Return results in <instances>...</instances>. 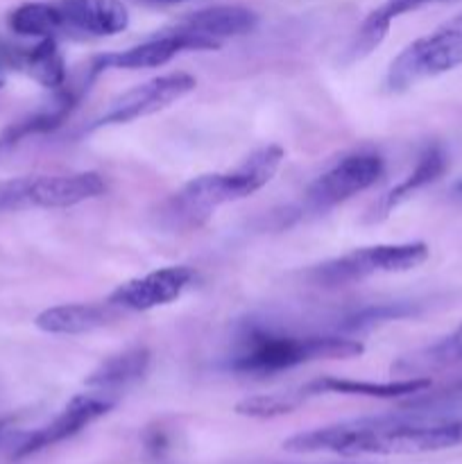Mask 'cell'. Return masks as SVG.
Returning <instances> with one entry per match:
<instances>
[{"label": "cell", "instance_id": "6", "mask_svg": "<svg viewBox=\"0 0 462 464\" xmlns=\"http://www.w3.org/2000/svg\"><path fill=\"white\" fill-rule=\"evenodd\" d=\"M385 163L374 152H353L322 172L303 193V204L311 211H326L347 202L353 195L371 188L383 177Z\"/></svg>", "mask_w": 462, "mask_h": 464}, {"label": "cell", "instance_id": "23", "mask_svg": "<svg viewBox=\"0 0 462 464\" xmlns=\"http://www.w3.org/2000/svg\"><path fill=\"white\" fill-rule=\"evenodd\" d=\"M306 397L302 390H288V392H272V394H256L236 403V412L252 420H274V417L290 415L303 406Z\"/></svg>", "mask_w": 462, "mask_h": 464}, {"label": "cell", "instance_id": "12", "mask_svg": "<svg viewBox=\"0 0 462 464\" xmlns=\"http://www.w3.org/2000/svg\"><path fill=\"white\" fill-rule=\"evenodd\" d=\"M186 50H197L195 41L188 36L177 34L172 30H161L152 39L134 45V48L120 50V53L100 54L91 63V77H95L102 71H140V68H157L170 62L179 53Z\"/></svg>", "mask_w": 462, "mask_h": 464}, {"label": "cell", "instance_id": "28", "mask_svg": "<svg viewBox=\"0 0 462 464\" xmlns=\"http://www.w3.org/2000/svg\"><path fill=\"white\" fill-rule=\"evenodd\" d=\"M5 424H7V421H0V430H3V429H5Z\"/></svg>", "mask_w": 462, "mask_h": 464}, {"label": "cell", "instance_id": "3", "mask_svg": "<svg viewBox=\"0 0 462 464\" xmlns=\"http://www.w3.org/2000/svg\"><path fill=\"white\" fill-rule=\"evenodd\" d=\"M365 352L361 340L342 335H288L245 324L226 358V370L243 376H274L313 361H347Z\"/></svg>", "mask_w": 462, "mask_h": 464}, {"label": "cell", "instance_id": "1", "mask_svg": "<svg viewBox=\"0 0 462 464\" xmlns=\"http://www.w3.org/2000/svg\"><path fill=\"white\" fill-rule=\"evenodd\" d=\"M462 447V417H424L399 411L297 433L284 442L290 453L412 456Z\"/></svg>", "mask_w": 462, "mask_h": 464}, {"label": "cell", "instance_id": "7", "mask_svg": "<svg viewBox=\"0 0 462 464\" xmlns=\"http://www.w3.org/2000/svg\"><path fill=\"white\" fill-rule=\"evenodd\" d=\"M195 86H197V80L188 72H170V75L152 77V80L125 91L120 98L113 100L107 111L89 127V131L111 125H125V122L163 111L170 104H175L177 100L188 95L190 91H195Z\"/></svg>", "mask_w": 462, "mask_h": 464}, {"label": "cell", "instance_id": "15", "mask_svg": "<svg viewBox=\"0 0 462 464\" xmlns=\"http://www.w3.org/2000/svg\"><path fill=\"white\" fill-rule=\"evenodd\" d=\"M430 388V379L426 376H408L403 381H390V383H374V381H353L338 379V376H324L311 383L302 385V394L306 399L317 394H349V397H370V399H401L412 394L426 392Z\"/></svg>", "mask_w": 462, "mask_h": 464}, {"label": "cell", "instance_id": "25", "mask_svg": "<svg viewBox=\"0 0 462 464\" xmlns=\"http://www.w3.org/2000/svg\"><path fill=\"white\" fill-rule=\"evenodd\" d=\"M149 3H159V5H172V3H181V0H149Z\"/></svg>", "mask_w": 462, "mask_h": 464}, {"label": "cell", "instance_id": "26", "mask_svg": "<svg viewBox=\"0 0 462 464\" xmlns=\"http://www.w3.org/2000/svg\"><path fill=\"white\" fill-rule=\"evenodd\" d=\"M5 84V77H3V62H0V86Z\"/></svg>", "mask_w": 462, "mask_h": 464}, {"label": "cell", "instance_id": "24", "mask_svg": "<svg viewBox=\"0 0 462 464\" xmlns=\"http://www.w3.org/2000/svg\"><path fill=\"white\" fill-rule=\"evenodd\" d=\"M412 306L408 304H379V306H367L362 311L353 313V315L344 317L340 331L342 334H361V331L371 329L376 324H383V322L399 320V317L412 315Z\"/></svg>", "mask_w": 462, "mask_h": 464}, {"label": "cell", "instance_id": "13", "mask_svg": "<svg viewBox=\"0 0 462 464\" xmlns=\"http://www.w3.org/2000/svg\"><path fill=\"white\" fill-rule=\"evenodd\" d=\"M63 30L89 36H116L130 25V12L120 0H62L57 5Z\"/></svg>", "mask_w": 462, "mask_h": 464}, {"label": "cell", "instance_id": "14", "mask_svg": "<svg viewBox=\"0 0 462 464\" xmlns=\"http://www.w3.org/2000/svg\"><path fill=\"white\" fill-rule=\"evenodd\" d=\"M77 107V95L72 89H62L54 91L53 102H48L45 107L36 109V111L27 113V116L18 118L12 125H7L0 134V161L7 159L18 145L23 143L30 136L48 134V131H54L57 127L63 125L68 116L72 113V109Z\"/></svg>", "mask_w": 462, "mask_h": 464}, {"label": "cell", "instance_id": "16", "mask_svg": "<svg viewBox=\"0 0 462 464\" xmlns=\"http://www.w3.org/2000/svg\"><path fill=\"white\" fill-rule=\"evenodd\" d=\"M118 317V308L111 304H59L45 308L34 320L36 329L53 335H82L107 326Z\"/></svg>", "mask_w": 462, "mask_h": 464}, {"label": "cell", "instance_id": "5", "mask_svg": "<svg viewBox=\"0 0 462 464\" xmlns=\"http://www.w3.org/2000/svg\"><path fill=\"white\" fill-rule=\"evenodd\" d=\"M428 245L399 243V245H371V247L351 249L338 258L320 263L308 272V279L320 288H340L379 275H399L410 272L428 261Z\"/></svg>", "mask_w": 462, "mask_h": 464}, {"label": "cell", "instance_id": "22", "mask_svg": "<svg viewBox=\"0 0 462 464\" xmlns=\"http://www.w3.org/2000/svg\"><path fill=\"white\" fill-rule=\"evenodd\" d=\"M9 27L21 36H54L63 30V18L57 5L25 3L9 14Z\"/></svg>", "mask_w": 462, "mask_h": 464}, {"label": "cell", "instance_id": "9", "mask_svg": "<svg viewBox=\"0 0 462 464\" xmlns=\"http://www.w3.org/2000/svg\"><path fill=\"white\" fill-rule=\"evenodd\" d=\"M193 279L195 272L188 266H168L125 281L109 295L107 302L118 311H152V308L166 306L179 299L181 293L193 284Z\"/></svg>", "mask_w": 462, "mask_h": 464}, {"label": "cell", "instance_id": "17", "mask_svg": "<svg viewBox=\"0 0 462 464\" xmlns=\"http://www.w3.org/2000/svg\"><path fill=\"white\" fill-rule=\"evenodd\" d=\"M447 166H448V157H447V152H444L442 145H438V143L428 145V148L421 152L415 170H412L406 179L399 181L397 186H392V188H390L388 193H385L383 198L374 204L370 220L371 222L385 220V218H388L390 213L399 207V204L406 202L412 193H417V190L426 188V186L433 184L435 179H439V177L447 172Z\"/></svg>", "mask_w": 462, "mask_h": 464}, {"label": "cell", "instance_id": "8", "mask_svg": "<svg viewBox=\"0 0 462 464\" xmlns=\"http://www.w3.org/2000/svg\"><path fill=\"white\" fill-rule=\"evenodd\" d=\"M113 406H116V397H113V394L95 392V390H91L89 394H77V397H72L71 401L63 406V411L59 412L53 421L41 426L39 430L30 433L21 444H18L12 460L21 462L25 460V458H32L36 456V453L45 451V449L54 447V444H62L66 442V440L75 438L77 433L89 429L93 421H98L100 417H104L109 411H113Z\"/></svg>", "mask_w": 462, "mask_h": 464}, {"label": "cell", "instance_id": "20", "mask_svg": "<svg viewBox=\"0 0 462 464\" xmlns=\"http://www.w3.org/2000/svg\"><path fill=\"white\" fill-rule=\"evenodd\" d=\"M9 66H18L27 72L34 82L50 91H57L66 86V62H63L59 45L54 36H45L34 48H27L23 53L7 54Z\"/></svg>", "mask_w": 462, "mask_h": 464}, {"label": "cell", "instance_id": "18", "mask_svg": "<svg viewBox=\"0 0 462 464\" xmlns=\"http://www.w3.org/2000/svg\"><path fill=\"white\" fill-rule=\"evenodd\" d=\"M149 370V352L145 347H130L120 353H113L107 361L100 362L89 376H86V388L95 392L116 394L118 390H125L130 385L139 383Z\"/></svg>", "mask_w": 462, "mask_h": 464}, {"label": "cell", "instance_id": "27", "mask_svg": "<svg viewBox=\"0 0 462 464\" xmlns=\"http://www.w3.org/2000/svg\"><path fill=\"white\" fill-rule=\"evenodd\" d=\"M456 190H460V193H462V181H460V184H457V186H456Z\"/></svg>", "mask_w": 462, "mask_h": 464}, {"label": "cell", "instance_id": "4", "mask_svg": "<svg viewBox=\"0 0 462 464\" xmlns=\"http://www.w3.org/2000/svg\"><path fill=\"white\" fill-rule=\"evenodd\" d=\"M457 66H462V14L406 45L390 63L385 86L390 93H401Z\"/></svg>", "mask_w": 462, "mask_h": 464}, {"label": "cell", "instance_id": "19", "mask_svg": "<svg viewBox=\"0 0 462 464\" xmlns=\"http://www.w3.org/2000/svg\"><path fill=\"white\" fill-rule=\"evenodd\" d=\"M433 3H447V0H385V3L380 5V7H376L374 12L362 21V25L358 27L351 45L347 48V62H358V59L367 57L371 50L379 48V45L383 44L385 36H388V30L390 25H392L394 18Z\"/></svg>", "mask_w": 462, "mask_h": 464}, {"label": "cell", "instance_id": "11", "mask_svg": "<svg viewBox=\"0 0 462 464\" xmlns=\"http://www.w3.org/2000/svg\"><path fill=\"white\" fill-rule=\"evenodd\" d=\"M107 184L102 175L93 170L27 177L25 208H68L100 198Z\"/></svg>", "mask_w": 462, "mask_h": 464}, {"label": "cell", "instance_id": "2", "mask_svg": "<svg viewBox=\"0 0 462 464\" xmlns=\"http://www.w3.org/2000/svg\"><path fill=\"white\" fill-rule=\"evenodd\" d=\"M284 157L285 152L281 145H265L245 157L231 170L195 177L163 204L161 216L170 227L197 229L213 216L217 207L240 202L270 184Z\"/></svg>", "mask_w": 462, "mask_h": 464}, {"label": "cell", "instance_id": "10", "mask_svg": "<svg viewBox=\"0 0 462 464\" xmlns=\"http://www.w3.org/2000/svg\"><path fill=\"white\" fill-rule=\"evenodd\" d=\"M258 16L243 5H213L179 18L168 30L188 36L197 50L220 48L225 39L243 36L256 27Z\"/></svg>", "mask_w": 462, "mask_h": 464}, {"label": "cell", "instance_id": "21", "mask_svg": "<svg viewBox=\"0 0 462 464\" xmlns=\"http://www.w3.org/2000/svg\"><path fill=\"white\" fill-rule=\"evenodd\" d=\"M462 362V324L457 326L453 334H448L447 338L438 340V343L428 344L424 349H417V352L401 356L392 365V372L406 376H419L428 374V372L447 370V367L460 365Z\"/></svg>", "mask_w": 462, "mask_h": 464}]
</instances>
